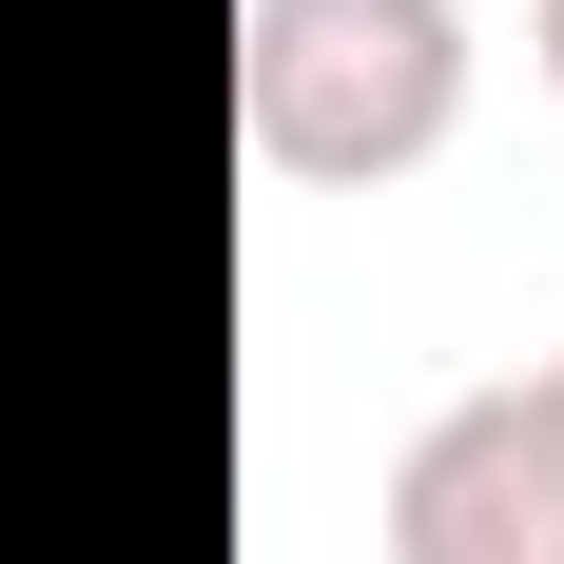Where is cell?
Wrapping results in <instances>:
<instances>
[{
    "label": "cell",
    "mask_w": 564,
    "mask_h": 564,
    "mask_svg": "<svg viewBox=\"0 0 564 564\" xmlns=\"http://www.w3.org/2000/svg\"><path fill=\"white\" fill-rule=\"evenodd\" d=\"M448 117H467V0H253L234 20V137L273 175L370 195L448 156Z\"/></svg>",
    "instance_id": "obj_1"
},
{
    "label": "cell",
    "mask_w": 564,
    "mask_h": 564,
    "mask_svg": "<svg viewBox=\"0 0 564 564\" xmlns=\"http://www.w3.org/2000/svg\"><path fill=\"white\" fill-rule=\"evenodd\" d=\"M390 564H564V350L448 390L390 467Z\"/></svg>",
    "instance_id": "obj_2"
},
{
    "label": "cell",
    "mask_w": 564,
    "mask_h": 564,
    "mask_svg": "<svg viewBox=\"0 0 564 564\" xmlns=\"http://www.w3.org/2000/svg\"><path fill=\"white\" fill-rule=\"evenodd\" d=\"M545 78H564V0H545Z\"/></svg>",
    "instance_id": "obj_3"
}]
</instances>
